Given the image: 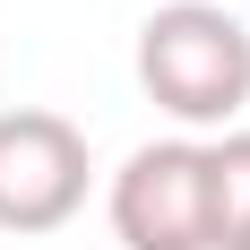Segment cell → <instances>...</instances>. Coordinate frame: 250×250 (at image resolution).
<instances>
[{
  "label": "cell",
  "instance_id": "obj_3",
  "mask_svg": "<svg viewBox=\"0 0 250 250\" xmlns=\"http://www.w3.org/2000/svg\"><path fill=\"white\" fill-rule=\"evenodd\" d=\"M112 233L121 250H207V147L155 138L112 173Z\"/></svg>",
  "mask_w": 250,
  "mask_h": 250
},
{
  "label": "cell",
  "instance_id": "obj_1",
  "mask_svg": "<svg viewBox=\"0 0 250 250\" xmlns=\"http://www.w3.org/2000/svg\"><path fill=\"white\" fill-rule=\"evenodd\" d=\"M138 86L173 121L225 129L250 104V26L216 0H164L138 26Z\"/></svg>",
  "mask_w": 250,
  "mask_h": 250
},
{
  "label": "cell",
  "instance_id": "obj_2",
  "mask_svg": "<svg viewBox=\"0 0 250 250\" xmlns=\"http://www.w3.org/2000/svg\"><path fill=\"white\" fill-rule=\"evenodd\" d=\"M86 207V129L61 112H0V233H61Z\"/></svg>",
  "mask_w": 250,
  "mask_h": 250
},
{
  "label": "cell",
  "instance_id": "obj_4",
  "mask_svg": "<svg viewBox=\"0 0 250 250\" xmlns=\"http://www.w3.org/2000/svg\"><path fill=\"white\" fill-rule=\"evenodd\" d=\"M207 250H250V129L207 147Z\"/></svg>",
  "mask_w": 250,
  "mask_h": 250
}]
</instances>
